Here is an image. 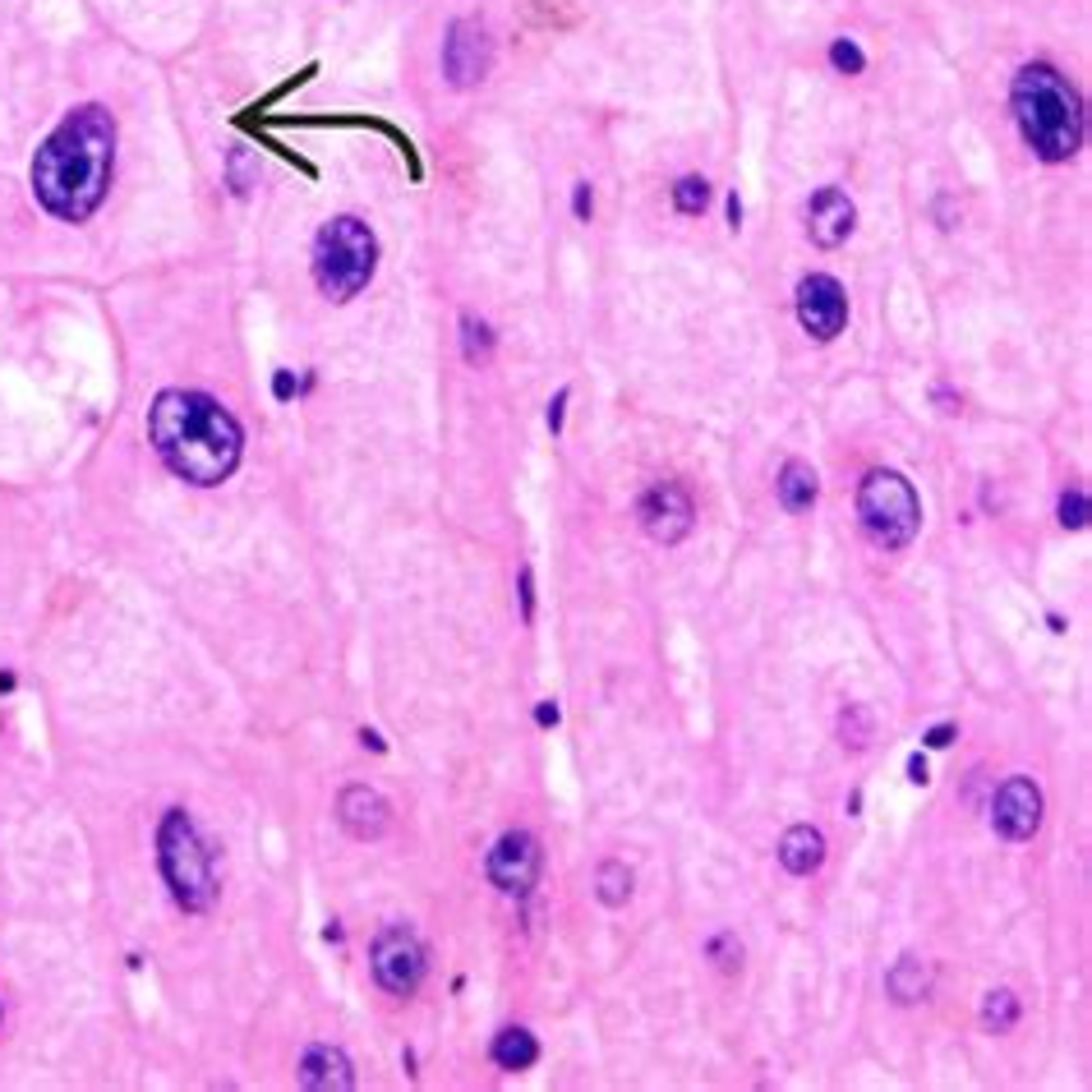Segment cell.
<instances>
[{
    "label": "cell",
    "mask_w": 1092,
    "mask_h": 1092,
    "mask_svg": "<svg viewBox=\"0 0 1092 1092\" xmlns=\"http://www.w3.org/2000/svg\"><path fill=\"white\" fill-rule=\"evenodd\" d=\"M116 125L101 107L70 111L33 157V194L60 221H84L97 213L111 184Z\"/></svg>",
    "instance_id": "6da1fadb"
},
{
    "label": "cell",
    "mask_w": 1092,
    "mask_h": 1092,
    "mask_svg": "<svg viewBox=\"0 0 1092 1092\" xmlns=\"http://www.w3.org/2000/svg\"><path fill=\"white\" fill-rule=\"evenodd\" d=\"M337 816H341V826L356 835V839H379L387 830V802L374 789H364V784L341 793Z\"/></svg>",
    "instance_id": "5bb4252c"
},
{
    "label": "cell",
    "mask_w": 1092,
    "mask_h": 1092,
    "mask_svg": "<svg viewBox=\"0 0 1092 1092\" xmlns=\"http://www.w3.org/2000/svg\"><path fill=\"white\" fill-rule=\"evenodd\" d=\"M484 872L503 895H530V885L540 880V843H535V835H526V830H507L489 849Z\"/></svg>",
    "instance_id": "9c48e42d"
},
{
    "label": "cell",
    "mask_w": 1092,
    "mask_h": 1092,
    "mask_svg": "<svg viewBox=\"0 0 1092 1092\" xmlns=\"http://www.w3.org/2000/svg\"><path fill=\"white\" fill-rule=\"evenodd\" d=\"M300 1083H304V1088H319V1092H327V1088L346 1092L350 1083H356V1075H350V1065H346L341 1051L314 1046V1051L304 1056V1065H300Z\"/></svg>",
    "instance_id": "2e32d148"
},
{
    "label": "cell",
    "mask_w": 1092,
    "mask_h": 1092,
    "mask_svg": "<svg viewBox=\"0 0 1092 1092\" xmlns=\"http://www.w3.org/2000/svg\"><path fill=\"white\" fill-rule=\"evenodd\" d=\"M148 439L180 480L203 489L231 476L244 447V434L231 410L213 401L208 393H190V387L157 393L148 410Z\"/></svg>",
    "instance_id": "7a4b0ae2"
},
{
    "label": "cell",
    "mask_w": 1092,
    "mask_h": 1092,
    "mask_svg": "<svg viewBox=\"0 0 1092 1092\" xmlns=\"http://www.w3.org/2000/svg\"><path fill=\"white\" fill-rule=\"evenodd\" d=\"M673 208L683 213V217H700L710 208V180H700V176H683L673 184Z\"/></svg>",
    "instance_id": "ffe728a7"
},
{
    "label": "cell",
    "mask_w": 1092,
    "mask_h": 1092,
    "mask_svg": "<svg viewBox=\"0 0 1092 1092\" xmlns=\"http://www.w3.org/2000/svg\"><path fill=\"white\" fill-rule=\"evenodd\" d=\"M636 517H641V526H646L650 540L677 544V540H683V535L692 530L696 507H692V499H687L683 484H655L646 499H641V507H636Z\"/></svg>",
    "instance_id": "8fae6325"
},
{
    "label": "cell",
    "mask_w": 1092,
    "mask_h": 1092,
    "mask_svg": "<svg viewBox=\"0 0 1092 1092\" xmlns=\"http://www.w3.org/2000/svg\"><path fill=\"white\" fill-rule=\"evenodd\" d=\"M489 33L476 24V19H457L443 37V74L452 88H470L489 74Z\"/></svg>",
    "instance_id": "30bf717a"
},
{
    "label": "cell",
    "mask_w": 1092,
    "mask_h": 1092,
    "mask_svg": "<svg viewBox=\"0 0 1092 1092\" xmlns=\"http://www.w3.org/2000/svg\"><path fill=\"white\" fill-rule=\"evenodd\" d=\"M600 899L609 903V909H623V903L632 899V872L623 867V862H604L600 867Z\"/></svg>",
    "instance_id": "7402d4cb"
},
{
    "label": "cell",
    "mask_w": 1092,
    "mask_h": 1092,
    "mask_svg": "<svg viewBox=\"0 0 1092 1092\" xmlns=\"http://www.w3.org/2000/svg\"><path fill=\"white\" fill-rule=\"evenodd\" d=\"M296 393V383H291V374H277V397H291Z\"/></svg>",
    "instance_id": "4dcf8cb0"
},
{
    "label": "cell",
    "mask_w": 1092,
    "mask_h": 1092,
    "mask_svg": "<svg viewBox=\"0 0 1092 1092\" xmlns=\"http://www.w3.org/2000/svg\"><path fill=\"white\" fill-rule=\"evenodd\" d=\"M797 323L807 327L816 341H835L849 323V296L843 286L826 273H812L797 281Z\"/></svg>",
    "instance_id": "ba28073f"
},
{
    "label": "cell",
    "mask_w": 1092,
    "mask_h": 1092,
    "mask_svg": "<svg viewBox=\"0 0 1092 1092\" xmlns=\"http://www.w3.org/2000/svg\"><path fill=\"white\" fill-rule=\"evenodd\" d=\"M1019 134L1028 139L1042 161H1069L1083 143V101L1065 84L1060 70L1051 65H1023L1009 88Z\"/></svg>",
    "instance_id": "3957f363"
},
{
    "label": "cell",
    "mask_w": 1092,
    "mask_h": 1092,
    "mask_svg": "<svg viewBox=\"0 0 1092 1092\" xmlns=\"http://www.w3.org/2000/svg\"><path fill=\"white\" fill-rule=\"evenodd\" d=\"M1060 521H1065L1069 530H1083V526H1088V499H1083V489H1075V493H1065V499H1060Z\"/></svg>",
    "instance_id": "d4e9b609"
},
{
    "label": "cell",
    "mask_w": 1092,
    "mask_h": 1092,
    "mask_svg": "<svg viewBox=\"0 0 1092 1092\" xmlns=\"http://www.w3.org/2000/svg\"><path fill=\"white\" fill-rule=\"evenodd\" d=\"M540 724H559V706H540Z\"/></svg>",
    "instance_id": "1f68e13d"
},
{
    "label": "cell",
    "mask_w": 1092,
    "mask_h": 1092,
    "mask_svg": "<svg viewBox=\"0 0 1092 1092\" xmlns=\"http://www.w3.org/2000/svg\"><path fill=\"white\" fill-rule=\"evenodd\" d=\"M909 779H913V784H926V760L922 756L909 760Z\"/></svg>",
    "instance_id": "f546056e"
},
{
    "label": "cell",
    "mask_w": 1092,
    "mask_h": 1092,
    "mask_svg": "<svg viewBox=\"0 0 1092 1092\" xmlns=\"http://www.w3.org/2000/svg\"><path fill=\"white\" fill-rule=\"evenodd\" d=\"M992 826H996V835L1015 839V843L1037 835V826H1042V793H1037L1033 779H1009V784H1000V793L992 802Z\"/></svg>",
    "instance_id": "7c38bea8"
},
{
    "label": "cell",
    "mask_w": 1092,
    "mask_h": 1092,
    "mask_svg": "<svg viewBox=\"0 0 1092 1092\" xmlns=\"http://www.w3.org/2000/svg\"><path fill=\"white\" fill-rule=\"evenodd\" d=\"M710 955L719 959V968H729V973L737 968V959H743V950L733 945V936H715V940H710Z\"/></svg>",
    "instance_id": "484cf974"
},
{
    "label": "cell",
    "mask_w": 1092,
    "mask_h": 1092,
    "mask_svg": "<svg viewBox=\"0 0 1092 1092\" xmlns=\"http://www.w3.org/2000/svg\"><path fill=\"white\" fill-rule=\"evenodd\" d=\"M885 992H890L899 1005H913L932 992V968H926L917 955H903L890 973H885Z\"/></svg>",
    "instance_id": "e0dca14e"
},
{
    "label": "cell",
    "mask_w": 1092,
    "mask_h": 1092,
    "mask_svg": "<svg viewBox=\"0 0 1092 1092\" xmlns=\"http://www.w3.org/2000/svg\"><path fill=\"white\" fill-rule=\"evenodd\" d=\"M563 406H567V387H563V393L549 401V429H553V434H559V429H563Z\"/></svg>",
    "instance_id": "83f0119b"
},
{
    "label": "cell",
    "mask_w": 1092,
    "mask_h": 1092,
    "mask_svg": "<svg viewBox=\"0 0 1092 1092\" xmlns=\"http://www.w3.org/2000/svg\"><path fill=\"white\" fill-rule=\"evenodd\" d=\"M830 65H835L839 74H862L867 56H862V47L849 43V37H835V43H830Z\"/></svg>",
    "instance_id": "cb8c5ba5"
},
{
    "label": "cell",
    "mask_w": 1092,
    "mask_h": 1092,
    "mask_svg": "<svg viewBox=\"0 0 1092 1092\" xmlns=\"http://www.w3.org/2000/svg\"><path fill=\"white\" fill-rule=\"evenodd\" d=\"M779 862H784V872H793V876H812V872H820V862H826V839L812 826H793L779 839Z\"/></svg>",
    "instance_id": "9a60e30c"
},
{
    "label": "cell",
    "mask_w": 1092,
    "mask_h": 1092,
    "mask_svg": "<svg viewBox=\"0 0 1092 1092\" xmlns=\"http://www.w3.org/2000/svg\"><path fill=\"white\" fill-rule=\"evenodd\" d=\"M493 1060L503 1069H530L540 1060V1042H535L526 1028H503V1033L493 1037Z\"/></svg>",
    "instance_id": "d6986e66"
},
{
    "label": "cell",
    "mask_w": 1092,
    "mask_h": 1092,
    "mask_svg": "<svg viewBox=\"0 0 1092 1092\" xmlns=\"http://www.w3.org/2000/svg\"><path fill=\"white\" fill-rule=\"evenodd\" d=\"M853 226H857L853 199L843 190H835V184L807 203V236H812V244H820V250H839V244L853 236Z\"/></svg>",
    "instance_id": "4fadbf2b"
},
{
    "label": "cell",
    "mask_w": 1092,
    "mask_h": 1092,
    "mask_svg": "<svg viewBox=\"0 0 1092 1092\" xmlns=\"http://www.w3.org/2000/svg\"><path fill=\"white\" fill-rule=\"evenodd\" d=\"M950 737H955V729H950V724H940V729H932V733H926V743H932V747H945V743H950Z\"/></svg>",
    "instance_id": "f1b7e54d"
},
{
    "label": "cell",
    "mask_w": 1092,
    "mask_h": 1092,
    "mask_svg": "<svg viewBox=\"0 0 1092 1092\" xmlns=\"http://www.w3.org/2000/svg\"><path fill=\"white\" fill-rule=\"evenodd\" d=\"M590 208H595V199H590V180H576V190H572V213L581 217V221H590Z\"/></svg>",
    "instance_id": "4316f807"
},
{
    "label": "cell",
    "mask_w": 1092,
    "mask_h": 1092,
    "mask_svg": "<svg viewBox=\"0 0 1092 1092\" xmlns=\"http://www.w3.org/2000/svg\"><path fill=\"white\" fill-rule=\"evenodd\" d=\"M982 1023L992 1028V1033H1009V1028L1019 1023V1000L1015 992H992L982 1000Z\"/></svg>",
    "instance_id": "44dd1931"
},
{
    "label": "cell",
    "mask_w": 1092,
    "mask_h": 1092,
    "mask_svg": "<svg viewBox=\"0 0 1092 1092\" xmlns=\"http://www.w3.org/2000/svg\"><path fill=\"white\" fill-rule=\"evenodd\" d=\"M379 263L374 231L360 217H333L314 240V277L327 300L360 296Z\"/></svg>",
    "instance_id": "277c9868"
},
{
    "label": "cell",
    "mask_w": 1092,
    "mask_h": 1092,
    "mask_svg": "<svg viewBox=\"0 0 1092 1092\" xmlns=\"http://www.w3.org/2000/svg\"><path fill=\"white\" fill-rule=\"evenodd\" d=\"M461 333H466V360H470V364H484L489 350H493L489 327H484L480 319H461Z\"/></svg>",
    "instance_id": "603a6c76"
},
{
    "label": "cell",
    "mask_w": 1092,
    "mask_h": 1092,
    "mask_svg": "<svg viewBox=\"0 0 1092 1092\" xmlns=\"http://www.w3.org/2000/svg\"><path fill=\"white\" fill-rule=\"evenodd\" d=\"M157 857H161V876H167L171 895L180 909H208L217 895V876H213V857L203 849V839L194 830V820L184 812H167L157 835Z\"/></svg>",
    "instance_id": "5b68a950"
},
{
    "label": "cell",
    "mask_w": 1092,
    "mask_h": 1092,
    "mask_svg": "<svg viewBox=\"0 0 1092 1092\" xmlns=\"http://www.w3.org/2000/svg\"><path fill=\"white\" fill-rule=\"evenodd\" d=\"M775 493H779V503H784L789 512H807V507L816 503V493H820L816 470H812L807 461H789L784 470H779Z\"/></svg>",
    "instance_id": "ac0fdd59"
},
{
    "label": "cell",
    "mask_w": 1092,
    "mask_h": 1092,
    "mask_svg": "<svg viewBox=\"0 0 1092 1092\" xmlns=\"http://www.w3.org/2000/svg\"><path fill=\"white\" fill-rule=\"evenodd\" d=\"M369 963H374L379 986L393 996H410L424 982V945L406 926H387L374 940V950H369Z\"/></svg>",
    "instance_id": "52a82bcc"
},
{
    "label": "cell",
    "mask_w": 1092,
    "mask_h": 1092,
    "mask_svg": "<svg viewBox=\"0 0 1092 1092\" xmlns=\"http://www.w3.org/2000/svg\"><path fill=\"white\" fill-rule=\"evenodd\" d=\"M857 517H862V530H867L880 549H909L917 526H922V503L903 476H895V470H872V476L857 484Z\"/></svg>",
    "instance_id": "8992f818"
}]
</instances>
